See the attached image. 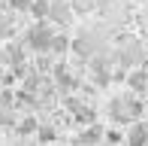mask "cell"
<instances>
[{
  "instance_id": "cell-1",
  "label": "cell",
  "mask_w": 148,
  "mask_h": 146,
  "mask_svg": "<svg viewBox=\"0 0 148 146\" xmlns=\"http://www.w3.org/2000/svg\"><path fill=\"white\" fill-rule=\"evenodd\" d=\"M106 113H109V119L112 122H118V125H130V122H136V119H142V101L136 97V91H124V95H115L109 101V107H106Z\"/></svg>"
},
{
  "instance_id": "cell-2",
  "label": "cell",
  "mask_w": 148,
  "mask_h": 146,
  "mask_svg": "<svg viewBox=\"0 0 148 146\" xmlns=\"http://www.w3.org/2000/svg\"><path fill=\"white\" fill-rule=\"evenodd\" d=\"M115 61H118V67H124V70L142 67L145 64V49L139 46L136 37H121V43L115 49Z\"/></svg>"
},
{
  "instance_id": "cell-3",
  "label": "cell",
  "mask_w": 148,
  "mask_h": 146,
  "mask_svg": "<svg viewBox=\"0 0 148 146\" xmlns=\"http://www.w3.org/2000/svg\"><path fill=\"white\" fill-rule=\"evenodd\" d=\"M51 40H55V31L39 18L36 24H30V28H27L24 46H27L30 52H36V55H45V52H51Z\"/></svg>"
},
{
  "instance_id": "cell-4",
  "label": "cell",
  "mask_w": 148,
  "mask_h": 146,
  "mask_svg": "<svg viewBox=\"0 0 148 146\" xmlns=\"http://www.w3.org/2000/svg\"><path fill=\"white\" fill-rule=\"evenodd\" d=\"M73 52H76L79 61H91L97 55V34L91 31H79V37L73 40Z\"/></svg>"
},
{
  "instance_id": "cell-5",
  "label": "cell",
  "mask_w": 148,
  "mask_h": 146,
  "mask_svg": "<svg viewBox=\"0 0 148 146\" xmlns=\"http://www.w3.org/2000/svg\"><path fill=\"white\" fill-rule=\"evenodd\" d=\"M91 79H94V85H100V88H106V85L115 79V73H112V61L109 58H100V55H94L91 58Z\"/></svg>"
},
{
  "instance_id": "cell-6",
  "label": "cell",
  "mask_w": 148,
  "mask_h": 146,
  "mask_svg": "<svg viewBox=\"0 0 148 146\" xmlns=\"http://www.w3.org/2000/svg\"><path fill=\"white\" fill-rule=\"evenodd\" d=\"M51 79H55V85H58V91H64V95H70L73 88L79 85V79H76V73H73L66 64H55L51 67Z\"/></svg>"
},
{
  "instance_id": "cell-7",
  "label": "cell",
  "mask_w": 148,
  "mask_h": 146,
  "mask_svg": "<svg viewBox=\"0 0 148 146\" xmlns=\"http://www.w3.org/2000/svg\"><path fill=\"white\" fill-rule=\"evenodd\" d=\"M73 3L70 0H51V6H49V18L51 22H58V24H70L73 22Z\"/></svg>"
},
{
  "instance_id": "cell-8",
  "label": "cell",
  "mask_w": 148,
  "mask_h": 146,
  "mask_svg": "<svg viewBox=\"0 0 148 146\" xmlns=\"http://www.w3.org/2000/svg\"><path fill=\"white\" fill-rule=\"evenodd\" d=\"M0 64H6V67H18V64H24V46L18 43H6L3 49H0Z\"/></svg>"
},
{
  "instance_id": "cell-9",
  "label": "cell",
  "mask_w": 148,
  "mask_h": 146,
  "mask_svg": "<svg viewBox=\"0 0 148 146\" xmlns=\"http://www.w3.org/2000/svg\"><path fill=\"white\" fill-rule=\"evenodd\" d=\"M127 88L136 95H148V70L145 67H133L127 73Z\"/></svg>"
},
{
  "instance_id": "cell-10",
  "label": "cell",
  "mask_w": 148,
  "mask_h": 146,
  "mask_svg": "<svg viewBox=\"0 0 148 146\" xmlns=\"http://www.w3.org/2000/svg\"><path fill=\"white\" fill-rule=\"evenodd\" d=\"M100 140H106V131H103V125H97V122L85 125V128L73 137V143H100Z\"/></svg>"
},
{
  "instance_id": "cell-11",
  "label": "cell",
  "mask_w": 148,
  "mask_h": 146,
  "mask_svg": "<svg viewBox=\"0 0 148 146\" xmlns=\"http://www.w3.org/2000/svg\"><path fill=\"white\" fill-rule=\"evenodd\" d=\"M127 143H133V146H142V143H148V125L142 122V119L130 122V128H127Z\"/></svg>"
},
{
  "instance_id": "cell-12",
  "label": "cell",
  "mask_w": 148,
  "mask_h": 146,
  "mask_svg": "<svg viewBox=\"0 0 148 146\" xmlns=\"http://www.w3.org/2000/svg\"><path fill=\"white\" fill-rule=\"evenodd\" d=\"M15 34V9L0 12V40H9Z\"/></svg>"
},
{
  "instance_id": "cell-13",
  "label": "cell",
  "mask_w": 148,
  "mask_h": 146,
  "mask_svg": "<svg viewBox=\"0 0 148 146\" xmlns=\"http://www.w3.org/2000/svg\"><path fill=\"white\" fill-rule=\"evenodd\" d=\"M36 131H39V122H36L33 116H24L21 122L15 125V134H18V137H30V134H36Z\"/></svg>"
},
{
  "instance_id": "cell-14",
  "label": "cell",
  "mask_w": 148,
  "mask_h": 146,
  "mask_svg": "<svg viewBox=\"0 0 148 146\" xmlns=\"http://www.w3.org/2000/svg\"><path fill=\"white\" fill-rule=\"evenodd\" d=\"M70 49H73V40H66V34H55V40H51V55L60 58V55H66Z\"/></svg>"
},
{
  "instance_id": "cell-15",
  "label": "cell",
  "mask_w": 148,
  "mask_h": 146,
  "mask_svg": "<svg viewBox=\"0 0 148 146\" xmlns=\"http://www.w3.org/2000/svg\"><path fill=\"white\" fill-rule=\"evenodd\" d=\"M55 137H58V128H55V125H42V128L36 131V140L39 143H49V140H55Z\"/></svg>"
},
{
  "instance_id": "cell-16",
  "label": "cell",
  "mask_w": 148,
  "mask_h": 146,
  "mask_svg": "<svg viewBox=\"0 0 148 146\" xmlns=\"http://www.w3.org/2000/svg\"><path fill=\"white\" fill-rule=\"evenodd\" d=\"M94 6H97V0H73V9H76L79 15H88V12H94Z\"/></svg>"
},
{
  "instance_id": "cell-17",
  "label": "cell",
  "mask_w": 148,
  "mask_h": 146,
  "mask_svg": "<svg viewBox=\"0 0 148 146\" xmlns=\"http://www.w3.org/2000/svg\"><path fill=\"white\" fill-rule=\"evenodd\" d=\"M30 6H33V0H9V9H15V12H30Z\"/></svg>"
},
{
  "instance_id": "cell-18",
  "label": "cell",
  "mask_w": 148,
  "mask_h": 146,
  "mask_svg": "<svg viewBox=\"0 0 148 146\" xmlns=\"http://www.w3.org/2000/svg\"><path fill=\"white\" fill-rule=\"evenodd\" d=\"M106 140L109 143H121V140H127V134H121V131H106Z\"/></svg>"
}]
</instances>
